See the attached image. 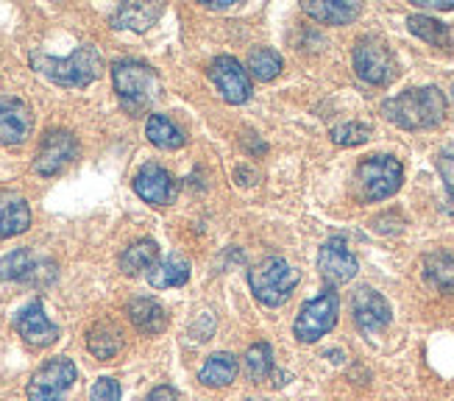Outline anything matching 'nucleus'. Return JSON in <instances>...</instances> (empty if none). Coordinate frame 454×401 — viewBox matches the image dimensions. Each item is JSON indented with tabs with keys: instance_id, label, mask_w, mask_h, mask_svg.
I'll list each match as a JSON object with an SVG mask.
<instances>
[{
	"instance_id": "37",
	"label": "nucleus",
	"mask_w": 454,
	"mask_h": 401,
	"mask_svg": "<svg viewBox=\"0 0 454 401\" xmlns=\"http://www.w3.org/2000/svg\"><path fill=\"white\" fill-rule=\"evenodd\" d=\"M451 92H454V90H451Z\"/></svg>"
},
{
	"instance_id": "19",
	"label": "nucleus",
	"mask_w": 454,
	"mask_h": 401,
	"mask_svg": "<svg viewBox=\"0 0 454 401\" xmlns=\"http://www.w3.org/2000/svg\"><path fill=\"white\" fill-rule=\"evenodd\" d=\"M87 349L98 359H112L123 349V329L114 320H98L87 332Z\"/></svg>"
},
{
	"instance_id": "12",
	"label": "nucleus",
	"mask_w": 454,
	"mask_h": 401,
	"mask_svg": "<svg viewBox=\"0 0 454 401\" xmlns=\"http://www.w3.org/2000/svg\"><path fill=\"white\" fill-rule=\"evenodd\" d=\"M351 310H354V324L363 334H377L390 324V304L385 301L382 293L371 290V287H360L351 298Z\"/></svg>"
},
{
	"instance_id": "33",
	"label": "nucleus",
	"mask_w": 454,
	"mask_h": 401,
	"mask_svg": "<svg viewBox=\"0 0 454 401\" xmlns=\"http://www.w3.org/2000/svg\"><path fill=\"white\" fill-rule=\"evenodd\" d=\"M212 332H215V320L209 318V315H201L199 318V324H192V329H190V334L195 337V340H209L212 337Z\"/></svg>"
},
{
	"instance_id": "25",
	"label": "nucleus",
	"mask_w": 454,
	"mask_h": 401,
	"mask_svg": "<svg viewBox=\"0 0 454 401\" xmlns=\"http://www.w3.org/2000/svg\"><path fill=\"white\" fill-rule=\"evenodd\" d=\"M424 276L432 287L443 293H454V254L435 251L424 256Z\"/></svg>"
},
{
	"instance_id": "29",
	"label": "nucleus",
	"mask_w": 454,
	"mask_h": 401,
	"mask_svg": "<svg viewBox=\"0 0 454 401\" xmlns=\"http://www.w3.org/2000/svg\"><path fill=\"white\" fill-rule=\"evenodd\" d=\"M246 373L251 382H265V379L273 373V351L268 343H254L248 351H246Z\"/></svg>"
},
{
	"instance_id": "36",
	"label": "nucleus",
	"mask_w": 454,
	"mask_h": 401,
	"mask_svg": "<svg viewBox=\"0 0 454 401\" xmlns=\"http://www.w3.org/2000/svg\"><path fill=\"white\" fill-rule=\"evenodd\" d=\"M234 178H248V185H254L256 173H254V170H246V168H240V170H234Z\"/></svg>"
},
{
	"instance_id": "6",
	"label": "nucleus",
	"mask_w": 454,
	"mask_h": 401,
	"mask_svg": "<svg viewBox=\"0 0 454 401\" xmlns=\"http://www.w3.org/2000/svg\"><path fill=\"white\" fill-rule=\"evenodd\" d=\"M338 315H340V298L332 287H326L318 298L307 301L299 310L293 324V334L299 337L301 343H315V340H321L326 332L334 329Z\"/></svg>"
},
{
	"instance_id": "10",
	"label": "nucleus",
	"mask_w": 454,
	"mask_h": 401,
	"mask_svg": "<svg viewBox=\"0 0 454 401\" xmlns=\"http://www.w3.org/2000/svg\"><path fill=\"white\" fill-rule=\"evenodd\" d=\"M209 78L215 82V87H218L221 98L226 100V104H246V100L251 98V75L248 70L237 62V59L231 56H218L215 62L209 65Z\"/></svg>"
},
{
	"instance_id": "9",
	"label": "nucleus",
	"mask_w": 454,
	"mask_h": 401,
	"mask_svg": "<svg viewBox=\"0 0 454 401\" xmlns=\"http://www.w3.org/2000/svg\"><path fill=\"white\" fill-rule=\"evenodd\" d=\"M78 156V143L75 137L65 129H51L43 143H39L36 159H34V170L39 176H56L59 170H65L73 159Z\"/></svg>"
},
{
	"instance_id": "5",
	"label": "nucleus",
	"mask_w": 454,
	"mask_h": 401,
	"mask_svg": "<svg viewBox=\"0 0 454 401\" xmlns=\"http://www.w3.org/2000/svg\"><path fill=\"white\" fill-rule=\"evenodd\" d=\"M251 293L262 301L265 307H282L290 298V293L299 285V271H295L287 259L268 256L248 273Z\"/></svg>"
},
{
	"instance_id": "27",
	"label": "nucleus",
	"mask_w": 454,
	"mask_h": 401,
	"mask_svg": "<svg viewBox=\"0 0 454 401\" xmlns=\"http://www.w3.org/2000/svg\"><path fill=\"white\" fill-rule=\"evenodd\" d=\"M407 26H410V31L416 34L419 39H424V43L435 45V48H449V43H451L449 26H443L441 20H435V17L412 14V17H407Z\"/></svg>"
},
{
	"instance_id": "32",
	"label": "nucleus",
	"mask_w": 454,
	"mask_h": 401,
	"mask_svg": "<svg viewBox=\"0 0 454 401\" xmlns=\"http://www.w3.org/2000/svg\"><path fill=\"white\" fill-rule=\"evenodd\" d=\"M438 168H441V176L446 182L449 198H454V153H441L438 156Z\"/></svg>"
},
{
	"instance_id": "35",
	"label": "nucleus",
	"mask_w": 454,
	"mask_h": 401,
	"mask_svg": "<svg viewBox=\"0 0 454 401\" xmlns=\"http://www.w3.org/2000/svg\"><path fill=\"white\" fill-rule=\"evenodd\" d=\"M416 6H421V9H441V12H449V9H454V0H416Z\"/></svg>"
},
{
	"instance_id": "13",
	"label": "nucleus",
	"mask_w": 454,
	"mask_h": 401,
	"mask_svg": "<svg viewBox=\"0 0 454 401\" xmlns=\"http://www.w3.org/2000/svg\"><path fill=\"white\" fill-rule=\"evenodd\" d=\"M14 329L34 349H45V346H51V343H56V340H59V326L48 320L45 307H43V301H39V298L31 301V304H26L23 310L17 312Z\"/></svg>"
},
{
	"instance_id": "1",
	"label": "nucleus",
	"mask_w": 454,
	"mask_h": 401,
	"mask_svg": "<svg viewBox=\"0 0 454 401\" xmlns=\"http://www.w3.org/2000/svg\"><path fill=\"white\" fill-rule=\"evenodd\" d=\"M382 114L393 126L419 131V129H435L443 123L446 114V98L438 87H421L407 90L396 98H390L382 104Z\"/></svg>"
},
{
	"instance_id": "30",
	"label": "nucleus",
	"mask_w": 454,
	"mask_h": 401,
	"mask_svg": "<svg viewBox=\"0 0 454 401\" xmlns=\"http://www.w3.org/2000/svg\"><path fill=\"white\" fill-rule=\"evenodd\" d=\"M371 137V126L368 123H357V120H351V123H343V126H334L332 129V143L334 145H363L368 143Z\"/></svg>"
},
{
	"instance_id": "23",
	"label": "nucleus",
	"mask_w": 454,
	"mask_h": 401,
	"mask_svg": "<svg viewBox=\"0 0 454 401\" xmlns=\"http://www.w3.org/2000/svg\"><path fill=\"white\" fill-rule=\"evenodd\" d=\"M43 263L28 251V248H17L9 256L0 259V279H14V282H36Z\"/></svg>"
},
{
	"instance_id": "21",
	"label": "nucleus",
	"mask_w": 454,
	"mask_h": 401,
	"mask_svg": "<svg viewBox=\"0 0 454 401\" xmlns=\"http://www.w3.org/2000/svg\"><path fill=\"white\" fill-rule=\"evenodd\" d=\"M162 14L160 4H123L114 12L112 23L117 28H131V31H148Z\"/></svg>"
},
{
	"instance_id": "31",
	"label": "nucleus",
	"mask_w": 454,
	"mask_h": 401,
	"mask_svg": "<svg viewBox=\"0 0 454 401\" xmlns=\"http://www.w3.org/2000/svg\"><path fill=\"white\" fill-rule=\"evenodd\" d=\"M90 401H121V385L112 376H101L90 388Z\"/></svg>"
},
{
	"instance_id": "16",
	"label": "nucleus",
	"mask_w": 454,
	"mask_h": 401,
	"mask_svg": "<svg viewBox=\"0 0 454 401\" xmlns=\"http://www.w3.org/2000/svg\"><path fill=\"white\" fill-rule=\"evenodd\" d=\"M31 209L28 200L14 190H0V240H9L28 232Z\"/></svg>"
},
{
	"instance_id": "28",
	"label": "nucleus",
	"mask_w": 454,
	"mask_h": 401,
	"mask_svg": "<svg viewBox=\"0 0 454 401\" xmlns=\"http://www.w3.org/2000/svg\"><path fill=\"white\" fill-rule=\"evenodd\" d=\"M282 67H285L282 56L273 48H256L248 53V73L256 78V82H270V78L282 73Z\"/></svg>"
},
{
	"instance_id": "7",
	"label": "nucleus",
	"mask_w": 454,
	"mask_h": 401,
	"mask_svg": "<svg viewBox=\"0 0 454 401\" xmlns=\"http://www.w3.org/2000/svg\"><path fill=\"white\" fill-rule=\"evenodd\" d=\"M78 371L73 359L53 357L39 368L28 382V401H65L70 388L75 385Z\"/></svg>"
},
{
	"instance_id": "2",
	"label": "nucleus",
	"mask_w": 454,
	"mask_h": 401,
	"mask_svg": "<svg viewBox=\"0 0 454 401\" xmlns=\"http://www.w3.org/2000/svg\"><path fill=\"white\" fill-rule=\"evenodd\" d=\"M112 82H114V92L121 98L123 109L131 114H143L145 109H151L162 90L156 70L137 62V59H121V62H114Z\"/></svg>"
},
{
	"instance_id": "22",
	"label": "nucleus",
	"mask_w": 454,
	"mask_h": 401,
	"mask_svg": "<svg viewBox=\"0 0 454 401\" xmlns=\"http://www.w3.org/2000/svg\"><path fill=\"white\" fill-rule=\"evenodd\" d=\"M234 376H237V357L229 351H221V354L207 357V363L199 371V382L207 388H226L234 382Z\"/></svg>"
},
{
	"instance_id": "15",
	"label": "nucleus",
	"mask_w": 454,
	"mask_h": 401,
	"mask_svg": "<svg viewBox=\"0 0 454 401\" xmlns=\"http://www.w3.org/2000/svg\"><path fill=\"white\" fill-rule=\"evenodd\" d=\"M134 193L153 207H168L176 200V182L162 165H145L134 176Z\"/></svg>"
},
{
	"instance_id": "17",
	"label": "nucleus",
	"mask_w": 454,
	"mask_h": 401,
	"mask_svg": "<svg viewBox=\"0 0 454 401\" xmlns=\"http://www.w3.org/2000/svg\"><path fill=\"white\" fill-rule=\"evenodd\" d=\"M129 318L137 332L143 334H162L168 329V312L156 298L140 295L129 304Z\"/></svg>"
},
{
	"instance_id": "14",
	"label": "nucleus",
	"mask_w": 454,
	"mask_h": 401,
	"mask_svg": "<svg viewBox=\"0 0 454 401\" xmlns=\"http://www.w3.org/2000/svg\"><path fill=\"white\" fill-rule=\"evenodd\" d=\"M34 114L26 100L4 95L0 98V145H23L31 137Z\"/></svg>"
},
{
	"instance_id": "4",
	"label": "nucleus",
	"mask_w": 454,
	"mask_h": 401,
	"mask_svg": "<svg viewBox=\"0 0 454 401\" xmlns=\"http://www.w3.org/2000/svg\"><path fill=\"white\" fill-rule=\"evenodd\" d=\"M402 182H404V168L399 159L368 156L360 162L357 176H354V190H357L360 200L373 204V200H385L393 193H399Z\"/></svg>"
},
{
	"instance_id": "24",
	"label": "nucleus",
	"mask_w": 454,
	"mask_h": 401,
	"mask_svg": "<svg viewBox=\"0 0 454 401\" xmlns=\"http://www.w3.org/2000/svg\"><path fill=\"white\" fill-rule=\"evenodd\" d=\"M145 137H148V143L156 145V148H162V151H176V148H182L187 143V137L184 131L173 123L170 117L165 114H151L148 117V123H145Z\"/></svg>"
},
{
	"instance_id": "8",
	"label": "nucleus",
	"mask_w": 454,
	"mask_h": 401,
	"mask_svg": "<svg viewBox=\"0 0 454 401\" xmlns=\"http://www.w3.org/2000/svg\"><path fill=\"white\" fill-rule=\"evenodd\" d=\"M354 70L363 78V82L373 87H385L396 78V62L387 51V45L377 36H363L357 45H354Z\"/></svg>"
},
{
	"instance_id": "11",
	"label": "nucleus",
	"mask_w": 454,
	"mask_h": 401,
	"mask_svg": "<svg viewBox=\"0 0 454 401\" xmlns=\"http://www.w3.org/2000/svg\"><path fill=\"white\" fill-rule=\"evenodd\" d=\"M318 271L326 279L329 285H346L357 276L360 265H357V256L348 251V243L343 237H332L321 246L318 254Z\"/></svg>"
},
{
	"instance_id": "20",
	"label": "nucleus",
	"mask_w": 454,
	"mask_h": 401,
	"mask_svg": "<svg viewBox=\"0 0 454 401\" xmlns=\"http://www.w3.org/2000/svg\"><path fill=\"white\" fill-rule=\"evenodd\" d=\"M190 279V263L179 254H170L165 259H156L153 268L148 271V282L156 290H168V287H182Z\"/></svg>"
},
{
	"instance_id": "3",
	"label": "nucleus",
	"mask_w": 454,
	"mask_h": 401,
	"mask_svg": "<svg viewBox=\"0 0 454 401\" xmlns=\"http://www.w3.org/2000/svg\"><path fill=\"white\" fill-rule=\"evenodd\" d=\"M34 70H39L45 78H51L53 84L62 87H87L92 84L104 70V59L92 45L75 48L67 59H56L48 53H34L31 56Z\"/></svg>"
},
{
	"instance_id": "18",
	"label": "nucleus",
	"mask_w": 454,
	"mask_h": 401,
	"mask_svg": "<svg viewBox=\"0 0 454 401\" xmlns=\"http://www.w3.org/2000/svg\"><path fill=\"white\" fill-rule=\"evenodd\" d=\"M301 9L326 26H348L351 20L360 17V4H348V0H307Z\"/></svg>"
},
{
	"instance_id": "26",
	"label": "nucleus",
	"mask_w": 454,
	"mask_h": 401,
	"mask_svg": "<svg viewBox=\"0 0 454 401\" xmlns=\"http://www.w3.org/2000/svg\"><path fill=\"white\" fill-rule=\"evenodd\" d=\"M160 259V248H156L153 240H140V243H134L123 251L121 256V271L126 276H137L143 271H151L153 263Z\"/></svg>"
},
{
	"instance_id": "34",
	"label": "nucleus",
	"mask_w": 454,
	"mask_h": 401,
	"mask_svg": "<svg viewBox=\"0 0 454 401\" xmlns=\"http://www.w3.org/2000/svg\"><path fill=\"white\" fill-rule=\"evenodd\" d=\"M145 401H179V393H176L170 385H160V388H153V390L148 393Z\"/></svg>"
}]
</instances>
